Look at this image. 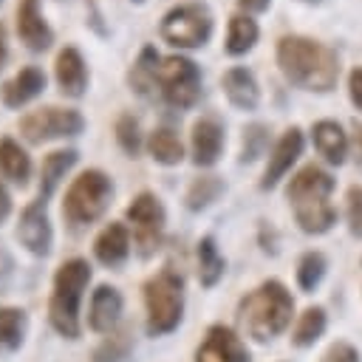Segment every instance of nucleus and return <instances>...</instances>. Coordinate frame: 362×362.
<instances>
[{"label":"nucleus","instance_id":"19","mask_svg":"<svg viewBox=\"0 0 362 362\" xmlns=\"http://www.w3.org/2000/svg\"><path fill=\"white\" fill-rule=\"evenodd\" d=\"M221 90L226 96V102L238 110H257L260 105V85L257 76L246 68V65H232L229 71H223L221 76Z\"/></svg>","mask_w":362,"mask_h":362},{"label":"nucleus","instance_id":"23","mask_svg":"<svg viewBox=\"0 0 362 362\" xmlns=\"http://www.w3.org/2000/svg\"><path fill=\"white\" fill-rule=\"evenodd\" d=\"M311 141H314L317 153H320L328 164H337V167L345 161L348 147H351V141H348L342 124L334 122V119H320V122H314V124H311Z\"/></svg>","mask_w":362,"mask_h":362},{"label":"nucleus","instance_id":"39","mask_svg":"<svg viewBox=\"0 0 362 362\" xmlns=\"http://www.w3.org/2000/svg\"><path fill=\"white\" fill-rule=\"evenodd\" d=\"M8 25L0 20V71L6 68V62H8Z\"/></svg>","mask_w":362,"mask_h":362},{"label":"nucleus","instance_id":"15","mask_svg":"<svg viewBox=\"0 0 362 362\" xmlns=\"http://www.w3.org/2000/svg\"><path fill=\"white\" fill-rule=\"evenodd\" d=\"M226 147V130L218 116H198L189 127V156L195 167H212L218 164L221 153Z\"/></svg>","mask_w":362,"mask_h":362},{"label":"nucleus","instance_id":"42","mask_svg":"<svg viewBox=\"0 0 362 362\" xmlns=\"http://www.w3.org/2000/svg\"><path fill=\"white\" fill-rule=\"evenodd\" d=\"M351 144H354V153H356V158L362 161V122H359V119L354 122V141H351Z\"/></svg>","mask_w":362,"mask_h":362},{"label":"nucleus","instance_id":"36","mask_svg":"<svg viewBox=\"0 0 362 362\" xmlns=\"http://www.w3.org/2000/svg\"><path fill=\"white\" fill-rule=\"evenodd\" d=\"M85 25L93 31V34H99V37H107L110 34V28H107V23H105V14H102V8H99V3L96 0H88L85 3Z\"/></svg>","mask_w":362,"mask_h":362},{"label":"nucleus","instance_id":"31","mask_svg":"<svg viewBox=\"0 0 362 362\" xmlns=\"http://www.w3.org/2000/svg\"><path fill=\"white\" fill-rule=\"evenodd\" d=\"M269 124L263 122H252L243 127V136H240V161L243 164H252L257 161L260 156H266V147H269Z\"/></svg>","mask_w":362,"mask_h":362},{"label":"nucleus","instance_id":"9","mask_svg":"<svg viewBox=\"0 0 362 362\" xmlns=\"http://www.w3.org/2000/svg\"><path fill=\"white\" fill-rule=\"evenodd\" d=\"M158 99L175 110H189L201 99V68L184 54L161 57L158 65Z\"/></svg>","mask_w":362,"mask_h":362},{"label":"nucleus","instance_id":"34","mask_svg":"<svg viewBox=\"0 0 362 362\" xmlns=\"http://www.w3.org/2000/svg\"><path fill=\"white\" fill-rule=\"evenodd\" d=\"M127 354H130V337L127 331H116L93 351V362H122L127 359Z\"/></svg>","mask_w":362,"mask_h":362},{"label":"nucleus","instance_id":"44","mask_svg":"<svg viewBox=\"0 0 362 362\" xmlns=\"http://www.w3.org/2000/svg\"><path fill=\"white\" fill-rule=\"evenodd\" d=\"M303 3H317V0H303Z\"/></svg>","mask_w":362,"mask_h":362},{"label":"nucleus","instance_id":"14","mask_svg":"<svg viewBox=\"0 0 362 362\" xmlns=\"http://www.w3.org/2000/svg\"><path fill=\"white\" fill-rule=\"evenodd\" d=\"M45 88H48L45 71L40 65H23L20 71H14L8 79L0 82V102L8 110H20L34 99H40Z\"/></svg>","mask_w":362,"mask_h":362},{"label":"nucleus","instance_id":"5","mask_svg":"<svg viewBox=\"0 0 362 362\" xmlns=\"http://www.w3.org/2000/svg\"><path fill=\"white\" fill-rule=\"evenodd\" d=\"M110 201H113V181H110V175L105 170H99V167H88L76 178H71V184L65 187L62 218L74 229L90 226V223H96L107 212Z\"/></svg>","mask_w":362,"mask_h":362},{"label":"nucleus","instance_id":"41","mask_svg":"<svg viewBox=\"0 0 362 362\" xmlns=\"http://www.w3.org/2000/svg\"><path fill=\"white\" fill-rule=\"evenodd\" d=\"M8 215H11V192H8L6 184L0 181V223H6Z\"/></svg>","mask_w":362,"mask_h":362},{"label":"nucleus","instance_id":"3","mask_svg":"<svg viewBox=\"0 0 362 362\" xmlns=\"http://www.w3.org/2000/svg\"><path fill=\"white\" fill-rule=\"evenodd\" d=\"M90 263L85 257H68L57 266L54 283H51V300H48V320L57 334L76 339L79 325V305L85 297V288L90 283Z\"/></svg>","mask_w":362,"mask_h":362},{"label":"nucleus","instance_id":"32","mask_svg":"<svg viewBox=\"0 0 362 362\" xmlns=\"http://www.w3.org/2000/svg\"><path fill=\"white\" fill-rule=\"evenodd\" d=\"M322 331H325V311L320 305H311V308H305L300 314V320L294 325V334H291V342L300 345V348L311 345Z\"/></svg>","mask_w":362,"mask_h":362},{"label":"nucleus","instance_id":"4","mask_svg":"<svg viewBox=\"0 0 362 362\" xmlns=\"http://www.w3.org/2000/svg\"><path fill=\"white\" fill-rule=\"evenodd\" d=\"M291 311H294V300L280 280L260 283L255 291H249L240 300V308H238L246 334L257 342L277 337L291 322Z\"/></svg>","mask_w":362,"mask_h":362},{"label":"nucleus","instance_id":"25","mask_svg":"<svg viewBox=\"0 0 362 362\" xmlns=\"http://www.w3.org/2000/svg\"><path fill=\"white\" fill-rule=\"evenodd\" d=\"M260 40V25L255 23L252 14H232L229 25H226V40H223V51L229 57H243L249 54Z\"/></svg>","mask_w":362,"mask_h":362},{"label":"nucleus","instance_id":"30","mask_svg":"<svg viewBox=\"0 0 362 362\" xmlns=\"http://www.w3.org/2000/svg\"><path fill=\"white\" fill-rule=\"evenodd\" d=\"M223 192V181L218 175H198L192 178V184L187 187V195H184V204L189 212H201L206 206H212Z\"/></svg>","mask_w":362,"mask_h":362},{"label":"nucleus","instance_id":"35","mask_svg":"<svg viewBox=\"0 0 362 362\" xmlns=\"http://www.w3.org/2000/svg\"><path fill=\"white\" fill-rule=\"evenodd\" d=\"M345 215H348V229L354 238H362V184H354L348 187V195H345Z\"/></svg>","mask_w":362,"mask_h":362},{"label":"nucleus","instance_id":"20","mask_svg":"<svg viewBox=\"0 0 362 362\" xmlns=\"http://www.w3.org/2000/svg\"><path fill=\"white\" fill-rule=\"evenodd\" d=\"M93 257L107 269L122 266L130 257V229L122 221L105 223L93 238Z\"/></svg>","mask_w":362,"mask_h":362},{"label":"nucleus","instance_id":"29","mask_svg":"<svg viewBox=\"0 0 362 362\" xmlns=\"http://www.w3.org/2000/svg\"><path fill=\"white\" fill-rule=\"evenodd\" d=\"M226 272V260L221 257L218 246H215V238L212 235H204L198 240V280L201 286L212 288Z\"/></svg>","mask_w":362,"mask_h":362},{"label":"nucleus","instance_id":"37","mask_svg":"<svg viewBox=\"0 0 362 362\" xmlns=\"http://www.w3.org/2000/svg\"><path fill=\"white\" fill-rule=\"evenodd\" d=\"M322 362H359V356H356V351L348 342H337V345H331L325 351Z\"/></svg>","mask_w":362,"mask_h":362},{"label":"nucleus","instance_id":"22","mask_svg":"<svg viewBox=\"0 0 362 362\" xmlns=\"http://www.w3.org/2000/svg\"><path fill=\"white\" fill-rule=\"evenodd\" d=\"M76 161H79V153L74 147H59V150H51L42 156V161H40V198L42 201H48L57 192V187L76 167Z\"/></svg>","mask_w":362,"mask_h":362},{"label":"nucleus","instance_id":"40","mask_svg":"<svg viewBox=\"0 0 362 362\" xmlns=\"http://www.w3.org/2000/svg\"><path fill=\"white\" fill-rule=\"evenodd\" d=\"M238 6L243 8V14H260L272 6V0H238Z\"/></svg>","mask_w":362,"mask_h":362},{"label":"nucleus","instance_id":"13","mask_svg":"<svg viewBox=\"0 0 362 362\" xmlns=\"http://www.w3.org/2000/svg\"><path fill=\"white\" fill-rule=\"evenodd\" d=\"M14 31H17V40L34 51V54H42L54 45V28L51 23L45 20L42 14V0H17V8H14Z\"/></svg>","mask_w":362,"mask_h":362},{"label":"nucleus","instance_id":"24","mask_svg":"<svg viewBox=\"0 0 362 362\" xmlns=\"http://www.w3.org/2000/svg\"><path fill=\"white\" fill-rule=\"evenodd\" d=\"M31 173H34V164H31V156L25 153V147L17 139L3 136L0 139V175L17 187H25L31 181Z\"/></svg>","mask_w":362,"mask_h":362},{"label":"nucleus","instance_id":"2","mask_svg":"<svg viewBox=\"0 0 362 362\" xmlns=\"http://www.w3.org/2000/svg\"><path fill=\"white\" fill-rule=\"evenodd\" d=\"M331 192H334V178L320 164H305L288 178L286 198L303 232L322 235L337 223V209L328 201Z\"/></svg>","mask_w":362,"mask_h":362},{"label":"nucleus","instance_id":"11","mask_svg":"<svg viewBox=\"0 0 362 362\" xmlns=\"http://www.w3.org/2000/svg\"><path fill=\"white\" fill-rule=\"evenodd\" d=\"M17 240L34 257H48L54 246V226L48 218V201L37 198L23 206L17 218Z\"/></svg>","mask_w":362,"mask_h":362},{"label":"nucleus","instance_id":"10","mask_svg":"<svg viewBox=\"0 0 362 362\" xmlns=\"http://www.w3.org/2000/svg\"><path fill=\"white\" fill-rule=\"evenodd\" d=\"M124 221L130 223L133 232V243L139 249L141 257H150L161 249L164 243V229H167V212L164 204L158 201L156 192H139L127 209H124Z\"/></svg>","mask_w":362,"mask_h":362},{"label":"nucleus","instance_id":"43","mask_svg":"<svg viewBox=\"0 0 362 362\" xmlns=\"http://www.w3.org/2000/svg\"><path fill=\"white\" fill-rule=\"evenodd\" d=\"M130 3H136V6H139V3H144V0H130Z\"/></svg>","mask_w":362,"mask_h":362},{"label":"nucleus","instance_id":"7","mask_svg":"<svg viewBox=\"0 0 362 362\" xmlns=\"http://www.w3.org/2000/svg\"><path fill=\"white\" fill-rule=\"evenodd\" d=\"M212 31H215V14L204 0H184L167 8L158 23L161 40L178 51L204 48L212 40Z\"/></svg>","mask_w":362,"mask_h":362},{"label":"nucleus","instance_id":"27","mask_svg":"<svg viewBox=\"0 0 362 362\" xmlns=\"http://www.w3.org/2000/svg\"><path fill=\"white\" fill-rule=\"evenodd\" d=\"M113 139H116L119 150H122L127 158H136V156L144 150V144H147V139H144V133H141V122H139L130 110H124V113L116 116V122H113Z\"/></svg>","mask_w":362,"mask_h":362},{"label":"nucleus","instance_id":"17","mask_svg":"<svg viewBox=\"0 0 362 362\" xmlns=\"http://www.w3.org/2000/svg\"><path fill=\"white\" fill-rule=\"evenodd\" d=\"M195 362H249V351L232 328L212 325L195 351Z\"/></svg>","mask_w":362,"mask_h":362},{"label":"nucleus","instance_id":"16","mask_svg":"<svg viewBox=\"0 0 362 362\" xmlns=\"http://www.w3.org/2000/svg\"><path fill=\"white\" fill-rule=\"evenodd\" d=\"M300 153H303V130L294 124V127L283 130L280 139L272 144L269 161H266V170H263V178H260V189L277 187V181L294 167V161L300 158Z\"/></svg>","mask_w":362,"mask_h":362},{"label":"nucleus","instance_id":"33","mask_svg":"<svg viewBox=\"0 0 362 362\" xmlns=\"http://www.w3.org/2000/svg\"><path fill=\"white\" fill-rule=\"evenodd\" d=\"M325 274V255L322 252H305L297 263V283L303 291H314L317 283Z\"/></svg>","mask_w":362,"mask_h":362},{"label":"nucleus","instance_id":"28","mask_svg":"<svg viewBox=\"0 0 362 362\" xmlns=\"http://www.w3.org/2000/svg\"><path fill=\"white\" fill-rule=\"evenodd\" d=\"M28 328V317L23 308L14 305H0V354H11L23 345Z\"/></svg>","mask_w":362,"mask_h":362},{"label":"nucleus","instance_id":"18","mask_svg":"<svg viewBox=\"0 0 362 362\" xmlns=\"http://www.w3.org/2000/svg\"><path fill=\"white\" fill-rule=\"evenodd\" d=\"M158 65H161V54L156 51V45H141L136 59L127 65V74H124V82L127 88L141 96V99H156L158 96Z\"/></svg>","mask_w":362,"mask_h":362},{"label":"nucleus","instance_id":"8","mask_svg":"<svg viewBox=\"0 0 362 362\" xmlns=\"http://www.w3.org/2000/svg\"><path fill=\"white\" fill-rule=\"evenodd\" d=\"M17 133L25 144H48L85 133V116L76 107L40 105L17 119Z\"/></svg>","mask_w":362,"mask_h":362},{"label":"nucleus","instance_id":"21","mask_svg":"<svg viewBox=\"0 0 362 362\" xmlns=\"http://www.w3.org/2000/svg\"><path fill=\"white\" fill-rule=\"evenodd\" d=\"M122 305H124V300L116 286H107V283L96 286L90 294V303H88V328L96 334L113 331V325L122 317Z\"/></svg>","mask_w":362,"mask_h":362},{"label":"nucleus","instance_id":"45","mask_svg":"<svg viewBox=\"0 0 362 362\" xmlns=\"http://www.w3.org/2000/svg\"><path fill=\"white\" fill-rule=\"evenodd\" d=\"M0 3H3V0H0Z\"/></svg>","mask_w":362,"mask_h":362},{"label":"nucleus","instance_id":"38","mask_svg":"<svg viewBox=\"0 0 362 362\" xmlns=\"http://www.w3.org/2000/svg\"><path fill=\"white\" fill-rule=\"evenodd\" d=\"M348 96H351V105L362 113V65H356L348 74Z\"/></svg>","mask_w":362,"mask_h":362},{"label":"nucleus","instance_id":"1","mask_svg":"<svg viewBox=\"0 0 362 362\" xmlns=\"http://www.w3.org/2000/svg\"><path fill=\"white\" fill-rule=\"evenodd\" d=\"M283 79L308 93H328L339 79V57L320 40L303 34H286L274 48Z\"/></svg>","mask_w":362,"mask_h":362},{"label":"nucleus","instance_id":"6","mask_svg":"<svg viewBox=\"0 0 362 362\" xmlns=\"http://www.w3.org/2000/svg\"><path fill=\"white\" fill-rule=\"evenodd\" d=\"M141 291L147 308V331L161 337L178 328L184 317V277L173 266H164L144 283Z\"/></svg>","mask_w":362,"mask_h":362},{"label":"nucleus","instance_id":"12","mask_svg":"<svg viewBox=\"0 0 362 362\" xmlns=\"http://www.w3.org/2000/svg\"><path fill=\"white\" fill-rule=\"evenodd\" d=\"M54 82L65 99H82L90 90V68L76 45H62L54 57Z\"/></svg>","mask_w":362,"mask_h":362},{"label":"nucleus","instance_id":"26","mask_svg":"<svg viewBox=\"0 0 362 362\" xmlns=\"http://www.w3.org/2000/svg\"><path fill=\"white\" fill-rule=\"evenodd\" d=\"M144 150H147L150 158H153L156 164H161V167H175V164L184 161V141H181L178 133H175L173 127H167V124H161V127H156V130L147 133Z\"/></svg>","mask_w":362,"mask_h":362}]
</instances>
